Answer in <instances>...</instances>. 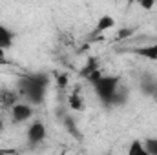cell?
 Wrapping results in <instances>:
<instances>
[{"label":"cell","mask_w":157,"mask_h":155,"mask_svg":"<svg viewBox=\"0 0 157 155\" xmlns=\"http://www.w3.org/2000/svg\"><path fill=\"white\" fill-rule=\"evenodd\" d=\"M48 86H49V77L46 73H33V75L20 78L18 95H22L26 99V102L37 106V104L44 102V97L48 93Z\"/></svg>","instance_id":"6da1fadb"},{"label":"cell","mask_w":157,"mask_h":155,"mask_svg":"<svg viewBox=\"0 0 157 155\" xmlns=\"http://www.w3.org/2000/svg\"><path fill=\"white\" fill-rule=\"evenodd\" d=\"M119 82L121 78L115 75H102L101 78H97L93 82L95 93L99 97V100L102 104H113V102H121L119 99Z\"/></svg>","instance_id":"7a4b0ae2"},{"label":"cell","mask_w":157,"mask_h":155,"mask_svg":"<svg viewBox=\"0 0 157 155\" xmlns=\"http://www.w3.org/2000/svg\"><path fill=\"white\" fill-rule=\"evenodd\" d=\"M9 113H11V120L15 124H22V122H26V120H29L33 117V104H29V102H17V104L11 106Z\"/></svg>","instance_id":"3957f363"},{"label":"cell","mask_w":157,"mask_h":155,"mask_svg":"<svg viewBox=\"0 0 157 155\" xmlns=\"http://www.w3.org/2000/svg\"><path fill=\"white\" fill-rule=\"evenodd\" d=\"M26 137H28V141H29L31 144L42 142V141L46 139V126H44L42 122H39V120L31 122L29 128H28V131H26Z\"/></svg>","instance_id":"277c9868"},{"label":"cell","mask_w":157,"mask_h":155,"mask_svg":"<svg viewBox=\"0 0 157 155\" xmlns=\"http://www.w3.org/2000/svg\"><path fill=\"white\" fill-rule=\"evenodd\" d=\"M18 102V91L13 89H0V106L4 110H11L13 104Z\"/></svg>","instance_id":"5b68a950"},{"label":"cell","mask_w":157,"mask_h":155,"mask_svg":"<svg viewBox=\"0 0 157 155\" xmlns=\"http://www.w3.org/2000/svg\"><path fill=\"white\" fill-rule=\"evenodd\" d=\"M133 53H135V55H139V57H144V59H148V60H155V62H157V44L133 47Z\"/></svg>","instance_id":"8992f818"},{"label":"cell","mask_w":157,"mask_h":155,"mask_svg":"<svg viewBox=\"0 0 157 155\" xmlns=\"http://www.w3.org/2000/svg\"><path fill=\"white\" fill-rule=\"evenodd\" d=\"M13 39H15L13 31L9 28H6V26L0 24V49H4V51L9 49L13 46Z\"/></svg>","instance_id":"52a82bcc"},{"label":"cell","mask_w":157,"mask_h":155,"mask_svg":"<svg viewBox=\"0 0 157 155\" xmlns=\"http://www.w3.org/2000/svg\"><path fill=\"white\" fill-rule=\"evenodd\" d=\"M68 104H70V108H71L73 112H82V110H84V97H82V93H80L78 89H75V91L70 93Z\"/></svg>","instance_id":"ba28073f"},{"label":"cell","mask_w":157,"mask_h":155,"mask_svg":"<svg viewBox=\"0 0 157 155\" xmlns=\"http://www.w3.org/2000/svg\"><path fill=\"white\" fill-rule=\"evenodd\" d=\"M113 26H115V18L110 17V15H104V17L99 18V22H97V26H95V33H104V31L112 29Z\"/></svg>","instance_id":"9c48e42d"},{"label":"cell","mask_w":157,"mask_h":155,"mask_svg":"<svg viewBox=\"0 0 157 155\" xmlns=\"http://www.w3.org/2000/svg\"><path fill=\"white\" fill-rule=\"evenodd\" d=\"M97 70H101V66H99V60L97 59H90L88 60V64L80 70V77H84V78H88L91 73H95Z\"/></svg>","instance_id":"30bf717a"},{"label":"cell","mask_w":157,"mask_h":155,"mask_svg":"<svg viewBox=\"0 0 157 155\" xmlns=\"http://www.w3.org/2000/svg\"><path fill=\"white\" fill-rule=\"evenodd\" d=\"M157 88V80L152 77H146L143 78V82H141V89H143V93H146V95H150L152 97V93L155 91Z\"/></svg>","instance_id":"8fae6325"},{"label":"cell","mask_w":157,"mask_h":155,"mask_svg":"<svg viewBox=\"0 0 157 155\" xmlns=\"http://www.w3.org/2000/svg\"><path fill=\"white\" fill-rule=\"evenodd\" d=\"M128 153H130V155H148V152H146V148H144L143 141H133V142H132V146L128 148Z\"/></svg>","instance_id":"7c38bea8"},{"label":"cell","mask_w":157,"mask_h":155,"mask_svg":"<svg viewBox=\"0 0 157 155\" xmlns=\"http://www.w3.org/2000/svg\"><path fill=\"white\" fill-rule=\"evenodd\" d=\"M144 148H146V152L148 155H157V139H148V141H144Z\"/></svg>","instance_id":"4fadbf2b"},{"label":"cell","mask_w":157,"mask_h":155,"mask_svg":"<svg viewBox=\"0 0 157 155\" xmlns=\"http://www.w3.org/2000/svg\"><path fill=\"white\" fill-rule=\"evenodd\" d=\"M137 4L143 7V9H152L155 6V0H137Z\"/></svg>","instance_id":"5bb4252c"},{"label":"cell","mask_w":157,"mask_h":155,"mask_svg":"<svg viewBox=\"0 0 157 155\" xmlns=\"http://www.w3.org/2000/svg\"><path fill=\"white\" fill-rule=\"evenodd\" d=\"M57 86L62 89V88H66L68 86V75H59L57 77Z\"/></svg>","instance_id":"9a60e30c"},{"label":"cell","mask_w":157,"mask_h":155,"mask_svg":"<svg viewBox=\"0 0 157 155\" xmlns=\"http://www.w3.org/2000/svg\"><path fill=\"white\" fill-rule=\"evenodd\" d=\"M152 97H154V99H155V100H157V88H155V91L152 93Z\"/></svg>","instance_id":"2e32d148"},{"label":"cell","mask_w":157,"mask_h":155,"mask_svg":"<svg viewBox=\"0 0 157 155\" xmlns=\"http://www.w3.org/2000/svg\"><path fill=\"white\" fill-rule=\"evenodd\" d=\"M4 152H7V150H0V153H4Z\"/></svg>","instance_id":"e0dca14e"}]
</instances>
